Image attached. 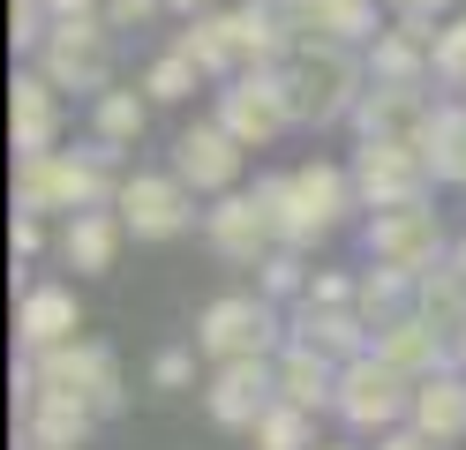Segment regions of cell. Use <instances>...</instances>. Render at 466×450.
<instances>
[{
    "mask_svg": "<svg viewBox=\"0 0 466 450\" xmlns=\"http://www.w3.org/2000/svg\"><path fill=\"white\" fill-rule=\"evenodd\" d=\"M248 443H256V450H316V413H301V405L279 398V405L248 428Z\"/></svg>",
    "mask_w": 466,
    "mask_h": 450,
    "instance_id": "30",
    "label": "cell"
},
{
    "mask_svg": "<svg viewBox=\"0 0 466 450\" xmlns=\"http://www.w3.org/2000/svg\"><path fill=\"white\" fill-rule=\"evenodd\" d=\"M369 255L384 270H406V278H429V270H444V218H436L429 203H399V210H376L369 218Z\"/></svg>",
    "mask_w": 466,
    "mask_h": 450,
    "instance_id": "7",
    "label": "cell"
},
{
    "mask_svg": "<svg viewBox=\"0 0 466 450\" xmlns=\"http://www.w3.org/2000/svg\"><path fill=\"white\" fill-rule=\"evenodd\" d=\"M309 293V270H301V248H279L264 263V300H301Z\"/></svg>",
    "mask_w": 466,
    "mask_h": 450,
    "instance_id": "32",
    "label": "cell"
},
{
    "mask_svg": "<svg viewBox=\"0 0 466 450\" xmlns=\"http://www.w3.org/2000/svg\"><path fill=\"white\" fill-rule=\"evenodd\" d=\"M414 285H421V278H406V270H384V263H376L369 278H361V293H354V308L369 315V330H384V323H399V315H414Z\"/></svg>",
    "mask_w": 466,
    "mask_h": 450,
    "instance_id": "27",
    "label": "cell"
},
{
    "mask_svg": "<svg viewBox=\"0 0 466 450\" xmlns=\"http://www.w3.org/2000/svg\"><path fill=\"white\" fill-rule=\"evenodd\" d=\"M113 210H121V225L136 240H173L196 225V188L181 173H128L121 195H113Z\"/></svg>",
    "mask_w": 466,
    "mask_h": 450,
    "instance_id": "10",
    "label": "cell"
},
{
    "mask_svg": "<svg viewBox=\"0 0 466 450\" xmlns=\"http://www.w3.org/2000/svg\"><path fill=\"white\" fill-rule=\"evenodd\" d=\"M376 450H444V443L421 435V428H391V435H376Z\"/></svg>",
    "mask_w": 466,
    "mask_h": 450,
    "instance_id": "37",
    "label": "cell"
},
{
    "mask_svg": "<svg viewBox=\"0 0 466 450\" xmlns=\"http://www.w3.org/2000/svg\"><path fill=\"white\" fill-rule=\"evenodd\" d=\"M143 120H151V98H136V90H98V113H91V128L106 150H128L143 135Z\"/></svg>",
    "mask_w": 466,
    "mask_h": 450,
    "instance_id": "28",
    "label": "cell"
},
{
    "mask_svg": "<svg viewBox=\"0 0 466 450\" xmlns=\"http://www.w3.org/2000/svg\"><path fill=\"white\" fill-rule=\"evenodd\" d=\"M173 45H181L203 75H248V53H241V15H233V8L188 15V30H181Z\"/></svg>",
    "mask_w": 466,
    "mask_h": 450,
    "instance_id": "23",
    "label": "cell"
},
{
    "mask_svg": "<svg viewBox=\"0 0 466 450\" xmlns=\"http://www.w3.org/2000/svg\"><path fill=\"white\" fill-rule=\"evenodd\" d=\"M384 8H406V0H384Z\"/></svg>",
    "mask_w": 466,
    "mask_h": 450,
    "instance_id": "44",
    "label": "cell"
},
{
    "mask_svg": "<svg viewBox=\"0 0 466 450\" xmlns=\"http://www.w3.org/2000/svg\"><path fill=\"white\" fill-rule=\"evenodd\" d=\"M331 413H339L354 435H391V428L414 420V375H399L384 353H361V360H346V368H339Z\"/></svg>",
    "mask_w": 466,
    "mask_h": 450,
    "instance_id": "5",
    "label": "cell"
},
{
    "mask_svg": "<svg viewBox=\"0 0 466 450\" xmlns=\"http://www.w3.org/2000/svg\"><path fill=\"white\" fill-rule=\"evenodd\" d=\"M429 165H436V180H459L466 188V105H436V128H429Z\"/></svg>",
    "mask_w": 466,
    "mask_h": 450,
    "instance_id": "29",
    "label": "cell"
},
{
    "mask_svg": "<svg viewBox=\"0 0 466 450\" xmlns=\"http://www.w3.org/2000/svg\"><path fill=\"white\" fill-rule=\"evenodd\" d=\"M451 8H459V0H406L399 15H429V23H436V15H451Z\"/></svg>",
    "mask_w": 466,
    "mask_h": 450,
    "instance_id": "39",
    "label": "cell"
},
{
    "mask_svg": "<svg viewBox=\"0 0 466 450\" xmlns=\"http://www.w3.org/2000/svg\"><path fill=\"white\" fill-rule=\"evenodd\" d=\"M218 128L241 143V150H264V143H279L286 128H294L286 90H279V68H264V75H233V83L218 90Z\"/></svg>",
    "mask_w": 466,
    "mask_h": 450,
    "instance_id": "11",
    "label": "cell"
},
{
    "mask_svg": "<svg viewBox=\"0 0 466 450\" xmlns=\"http://www.w3.org/2000/svg\"><path fill=\"white\" fill-rule=\"evenodd\" d=\"M196 83H203V68H196L181 45H173V53L151 60V75H143V98H151V105H181V98H196Z\"/></svg>",
    "mask_w": 466,
    "mask_h": 450,
    "instance_id": "31",
    "label": "cell"
},
{
    "mask_svg": "<svg viewBox=\"0 0 466 450\" xmlns=\"http://www.w3.org/2000/svg\"><path fill=\"white\" fill-rule=\"evenodd\" d=\"M436 30H444V23L399 15L384 38L369 45V75H376V83H421V75H436Z\"/></svg>",
    "mask_w": 466,
    "mask_h": 450,
    "instance_id": "22",
    "label": "cell"
},
{
    "mask_svg": "<svg viewBox=\"0 0 466 450\" xmlns=\"http://www.w3.org/2000/svg\"><path fill=\"white\" fill-rule=\"evenodd\" d=\"M46 248V218H31V210H15V255H38Z\"/></svg>",
    "mask_w": 466,
    "mask_h": 450,
    "instance_id": "36",
    "label": "cell"
},
{
    "mask_svg": "<svg viewBox=\"0 0 466 450\" xmlns=\"http://www.w3.org/2000/svg\"><path fill=\"white\" fill-rule=\"evenodd\" d=\"M451 360H459V368H466V323L451 330Z\"/></svg>",
    "mask_w": 466,
    "mask_h": 450,
    "instance_id": "41",
    "label": "cell"
},
{
    "mask_svg": "<svg viewBox=\"0 0 466 450\" xmlns=\"http://www.w3.org/2000/svg\"><path fill=\"white\" fill-rule=\"evenodd\" d=\"M376 353H384L399 375H414V383H421V375H444V368H459V360H451V330H444V323H429L421 308L376 330Z\"/></svg>",
    "mask_w": 466,
    "mask_h": 450,
    "instance_id": "20",
    "label": "cell"
},
{
    "mask_svg": "<svg viewBox=\"0 0 466 450\" xmlns=\"http://www.w3.org/2000/svg\"><path fill=\"white\" fill-rule=\"evenodd\" d=\"M279 345V308L264 293H226L203 308L196 323V353L211 360V368H233V360H271Z\"/></svg>",
    "mask_w": 466,
    "mask_h": 450,
    "instance_id": "6",
    "label": "cell"
},
{
    "mask_svg": "<svg viewBox=\"0 0 466 450\" xmlns=\"http://www.w3.org/2000/svg\"><path fill=\"white\" fill-rule=\"evenodd\" d=\"M451 278L466 285V240H459V248H451Z\"/></svg>",
    "mask_w": 466,
    "mask_h": 450,
    "instance_id": "42",
    "label": "cell"
},
{
    "mask_svg": "<svg viewBox=\"0 0 466 450\" xmlns=\"http://www.w3.org/2000/svg\"><path fill=\"white\" fill-rule=\"evenodd\" d=\"M279 23L294 45H376V0H279Z\"/></svg>",
    "mask_w": 466,
    "mask_h": 450,
    "instance_id": "12",
    "label": "cell"
},
{
    "mask_svg": "<svg viewBox=\"0 0 466 450\" xmlns=\"http://www.w3.org/2000/svg\"><path fill=\"white\" fill-rule=\"evenodd\" d=\"M406 428H421L436 443H466V368H444V375H421L414 383V420Z\"/></svg>",
    "mask_w": 466,
    "mask_h": 450,
    "instance_id": "24",
    "label": "cell"
},
{
    "mask_svg": "<svg viewBox=\"0 0 466 450\" xmlns=\"http://www.w3.org/2000/svg\"><path fill=\"white\" fill-rule=\"evenodd\" d=\"M15 383L46 390V398H68V405H91L98 420H113L128 405V383H121V360H113L98 338H76V345H53V353H23Z\"/></svg>",
    "mask_w": 466,
    "mask_h": 450,
    "instance_id": "4",
    "label": "cell"
},
{
    "mask_svg": "<svg viewBox=\"0 0 466 450\" xmlns=\"http://www.w3.org/2000/svg\"><path fill=\"white\" fill-rule=\"evenodd\" d=\"M316 450H346V443H316Z\"/></svg>",
    "mask_w": 466,
    "mask_h": 450,
    "instance_id": "43",
    "label": "cell"
},
{
    "mask_svg": "<svg viewBox=\"0 0 466 450\" xmlns=\"http://www.w3.org/2000/svg\"><path fill=\"white\" fill-rule=\"evenodd\" d=\"M218 428H256L271 405H279V360H233V368H211V390H203Z\"/></svg>",
    "mask_w": 466,
    "mask_h": 450,
    "instance_id": "15",
    "label": "cell"
},
{
    "mask_svg": "<svg viewBox=\"0 0 466 450\" xmlns=\"http://www.w3.org/2000/svg\"><path fill=\"white\" fill-rule=\"evenodd\" d=\"M151 383H158V390H188V383H196V353H181V345L158 353V360H151Z\"/></svg>",
    "mask_w": 466,
    "mask_h": 450,
    "instance_id": "34",
    "label": "cell"
},
{
    "mask_svg": "<svg viewBox=\"0 0 466 450\" xmlns=\"http://www.w3.org/2000/svg\"><path fill=\"white\" fill-rule=\"evenodd\" d=\"M53 23H76V15H106V0H46Z\"/></svg>",
    "mask_w": 466,
    "mask_h": 450,
    "instance_id": "38",
    "label": "cell"
},
{
    "mask_svg": "<svg viewBox=\"0 0 466 450\" xmlns=\"http://www.w3.org/2000/svg\"><path fill=\"white\" fill-rule=\"evenodd\" d=\"M15 420H23V450H83L98 428L91 405H68V398H46V390L15 383Z\"/></svg>",
    "mask_w": 466,
    "mask_h": 450,
    "instance_id": "18",
    "label": "cell"
},
{
    "mask_svg": "<svg viewBox=\"0 0 466 450\" xmlns=\"http://www.w3.org/2000/svg\"><path fill=\"white\" fill-rule=\"evenodd\" d=\"M166 8H173V15H211L218 0H166Z\"/></svg>",
    "mask_w": 466,
    "mask_h": 450,
    "instance_id": "40",
    "label": "cell"
},
{
    "mask_svg": "<svg viewBox=\"0 0 466 450\" xmlns=\"http://www.w3.org/2000/svg\"><path fill=\"white\" fill-rule=\"evenodd\" d=\"M279 90L294 128H331V120H354V105L369 98V68L354 60V45H294L279 60Z\"/></svg>",
    "mask_w": 466,
    "mask_h": 450,
    "instance_id": "2",
    "label": "cell"
},
{
    "mask_svg": "<svg viewBox=\"0 0 466 450\" xmlns=\"http://www.w3.org/2000/svg\"><path fill=\"white\" fill-rule=\"evenodd\" d=\"M8 128H15V158H46L61 150V83L46 68H23L8 90Z\"/></svg>",
    "mask_w": 466,
    "mask_h": 450,
    "instance_id": "17",
    "label": "cell"
},
{
    "mask_svg": "<svg viewBox=\"0 0 466 450\" xmlns=\"http://www.w3.org/2000/svg\"><path fill=\"white\" fill-rule=\"evenodd\" d=\"M256 195L271 203L286 248H316V240H331V233L346 225V210L361 203L354 173H339V165H294V173H271V180H256Z\"/></svg>",
    "mask_w": 466,
    "mask_h": 450,
    "instance_id": "3",
    "label": "cell"
},
{
    "mask_svg": "<svg viewBox=\"0 0 466 450\" xmlns=\"http://www.w3.org/2000/svg\"><path fill=\"white\" fill-rule=\"evenodd\" d=\"M436 75H444L451 90H466V15H451L444 30H436Z\"/></svg>",
    "mask_w": 466,
    "mask_h": 450,
    "instance_id": "33",
    "label": "cell"
},
{
    "mask_svg": "<svg viewBox=\"0 0 466 450\" xmlns=\"http://www.w3.org/2000/svg\"><path fill=\"white\" fill-rule=\"evenodd\" d=\"M354 128L361 143H429L436 105L421 83H369V98L354 105Z\"/></svg>",
    "mask_w": 466,
    "mask_h": 450,
    "instance_id": "14",
    "label": "cell"
},
{
    "mask_svg": "<svg viewBox=\"0 0 466 450\" xmlns=\"http://www.w3.org/2000/svg\"><path fill=\"white\" fill-rule=\"evenodd\" d=\"M173 173H181L196 195H233V180H241V143H233L218 120H196V128L173 135Z\"/></svg>",
    "mask_w": 466,
    "mask_h": 450,
    "instance_id": "16",
    "label": "cell"
},
{
    "mask_svg": "<svg viewBox=\"0 0 466 450\" xmlns=\"http://www.w3.org/2000/svg\"><path fill=\"white\" fill-rule=\"evenodd\" d=\"M294 345L339 360V368H346V360H361V353H376L369 315L361 308H331V300H294Z\"/></svg>",
    "mask_w": 466,
    "mask_h": 450,
    "instance_id": "19",
    "label": "cell"
},
{
    "mask_svg": "<svg viewBox=\"0 0 466 450\" xmlns=\"http://www.w3.org/2000/svg\"><path fill=\"white\" fill-rule=\"evenodd\" d=\"M279 398L301 405V413H324V405L339 398V360L309 353V345H286V353H279Z\"/></svg>",
    "mask_w": 466,
    "mask_h": 450,
    "instance_id": "26",
    "label": "cell"
},
{
    "mask_svg": "<svg viewBox=\"0 0 466 450\" xmlns=\"http://www.w3.org/2000/svg\"><path fill=\"white\" fill-rule=\"evenodd\" d=\"M429 150L421 143H361L354 150V188L369 210H399V203H429Z\"/></svg>",
    "mask_w": 466,
    "mask_h": 450,
    "instance_id": "9",
    "label": "cell"
},
{
    "mask_svg": "<svg viewBox=\"0 0 466 450\" xmlns=\"http://www.w3.org/2000/svg\"><path fill=\"white\" fill-rule=\"evenodd\" d=\"M15 338L23 353H53V345H76L83 338V300L76 285H31L15 308Z\"/></svg>",
    "mask_w": 466,
    "mask_h": 450,
    "instance_id": "21",
    "label": "cell"
},
{
    "mask_svg": "<svg viewBox=\"0 0 466 450\" xmlns=\"http://www.w3.org/2000/svg\"><path fill=\"white\" fill-rule=\"evenodd\" d=\"M203 233H211V248H218L226 263H256V270H264V263L286 248L264 195H218V210L203 218Z\"/></svg>",
    "mask_w": 466,
    "mask_h": 450,
    "instance_id": "13",
    "label": "cell"
},
{
    "mask_svg": "<svg viewBox=\"0 0 466 450\" xmlns=\"http://www.w3.org/2000/svg\"><path fill=\"white\" fill-rule=\"evenodd\" d=\"M121 210H76V218L61 225V263L68 270H113V255H121Z\"/></svg>",
    "mask_w": 466,
    "mask_h": 450,
    "instance_id": "25",
    "label": "cell"
},
{
    "mask_svg": "<svg viewBox=\"0 0 466 450\" xmlns=\"http://www.w3.org/2000/svg\"><path fill=\"white\" fill-rule=\"evenodd\" d=\"M121 195L113 180V150H46V158H15V203L31 218H76V210H106Z\"/></svg>",
    "mask_w": 466,
    "mask_h": 450,
    "instance_id": "1",
    "label": "cell"
},
{
    "mask_svg": "<svg viewBox=\"0 0 466 450\" xmlns=\"http://www.w3.org/2000/svg\"><path fill=\"white\" fill-rule=\"evenodd\" d=\"M166 8V0H106V30H136V23H151Z\"/></svg>",
    "mask_w": 466,
    "mask_h": 450,
    "instance_id": "35",
    "label": "cell"
},
{
    "mask_svg": "<svg viewBox=\"0 0 466 450\" xmlns=\"http://www.w3.org/2000/svg\"><path fill=\"white\" fill-rule=\"evenodd\" d=\"M38 68L61 90H113V30H106V15L53 23L46 45H38Z\"/></svg>",
    "mask_w": 466,
    "mask_h": 450,
    "instance_id": "8",
    "label": "cell"
}]
</instances>
